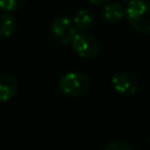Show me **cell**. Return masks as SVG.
<instances>
[{
    "label": "cell",
    "mask_w": 150,
    "mask_h": 150,
    "mask_svg": "<svg viewBox=\"0 0 150 150\" xmlns=\"http://www.w3.org/2000/svg\"><path fill=\"white\" fill-rule=\"evenodd\" d=\"M15 27H16V22L11 13L4 12L0 14V36L2 38L11 36L15 30Z\"/></svg>",
    "instance_id": "9"
},
{
    "label": "cell",
    "mask_w": 150,
    "mask_h": 150,
    "mask_svg": "<svg viewBox=\"0 0 150 150\" xmlns=\"http://www.w3.org/2000/svg\"><path fill=\"white\" fill-rule=\"evenodd\" d=\"M71 49L80 57L83 59H93L95 57L101 49L100 42L97 39L87 33H77L75 38L70 42Z\"/></svg>",
    "instance_id": "3"
},
{
    "label": "cell",
    "mask_w": 150,
    "mask_h": 150,
    "mask_svg": "<svg viewBox=\"0 0 150 150\" xmlns=\"http://www.w3.org/2000/svg\"><path fill=\"white\" fill-rule=\"evenodd\" d=\"M111 86L121 95L131 96L138 91L139 81L138 79L128 71H117L111 77Z\"/></svg>",
    "instance_id": "5"
},
{
    "label": "cell",
    "mask_w": 150,
    "mask_h": 150,
    "mask_svg": "<svg viewBox=\"0 0 150 150\" xmlns=\"http://www.w3.org/2000/svg\"><path fill=\"white\" fill-rule=\"evenodd\" d=\"M59 90L69 97H79L88 93L90 88V79L81 71H68L59 79Z\"/></svg>",
    "instance_id": "2"
},
{
    "label": "cell",
    "mask_w": 150,
    "mask_h": 150,
    "mask_svg": "<svg viewBox=\"0 0 150 150\" xmlns=\"http://www.w3.org/2000/svg\"><path fill=\"white\" fill-rule=\"evenodd\" d=\"M26 0H0V9L7 13L18 11L25 5Z\"/></svg>",
    "instance_id": "10"
},
{
    "label": "cell",
    "mask_w": 150,
    "mask_h": 150,
    "mask_svg": "<svg viewBox=\"0 0 150 150\" xmlns=\"http://www.w3.org/2000/svg\"><path fill=\"white\" fill-rule=\"evenodd\" d=\"M73 23L79 33H86L94 26L95 14L88 8H82L77 11L75 16L73 18Z\"/></svg>",
    "instance_id": "7"
},
{
    "label": "cell",
    "mask_w": 150,
    "mask_h": 150,
    "mask_svg": "<svg viewBox=\"0 0 150 150\" xmlns=\"http://www.w3.org/2000/svg\"><path fill=\"white\" fill-rule=\"evenodd\" d=\"M18 88H19L18 80L13 74H9V73L1 74L0 75V103L12 100L15 96Z\"/></svg>",
    "instance_id": "6"
},
{
    "label": "cell",
    "mask_w": 150,
    "mask_h": 150,
    "mask_svg": "<svg viewBox=\"0 0 150 150\" xmlns=\"http://www.w3.org/2000/svg\"><path fill=\"white\" fill-rule=\"evenodd\" d=\"M105 150H132V149L127 142L121 139H115V141H111L105 146Z\"/></svg>",
    "instance_id": "11"
},
{
    "label": "cell",
    "mask_w": 150,
    "mask_h": 150,
    "mask_svg": "<svg viewBox=\"0 0 150 150\" xmlns=\"http://www.w3.org/2000/svg\"><path fill=\"white\" fill-rule=\"evenodd\" d=\"M125 14L124 7L118 2H109L107 4L101 12L103 20L108 23H117L120 22Z\"/></svg>",
    "instance_id": "8"
},
{
    "label": "cell",
    "mask_w": 150,
    "mask_h": 150,
    "mask_svg": "<svg viewBox=\"0 0 150 150\" xmlns=\"http://www.w3.org/2000/svg\"><path fill=\"white\" fill-rule=\"evenodd\" d=\"M73 20L67 16H57L53 20L50 25V34L57 42L62 45H68L77 34Z\"/></svg>",
    "instance_id": "4"
},
{
    "label": "cell",
    "mask_w": 150,
    "mask_h": 150,
    "mask_svg": "<svg viewBox=\"0 0 150 150\" xmlns=\"http://www.w3.org/2000/svg\"><path fill=\"white\" fill-rule=\"evenodd\" d=\"M91 4H94V5H102V4H105V2H108V0H89Z\"/></svg>",
    "instance_id": "12"
},
{
    "label": "cell",
    "mask_w": 150,
    "mask_h": 150,
    "mask_svg": "<svg viewBox=\"0 0 150 150\" xmlns=\"http://www.w3.org/2000/svg\"><path fill=\"white\" fill-rule=\"evenodd\" d=\"M123 1H128V2H129V1H131V0H123Z\"/></svg>",
    "instance_id": "13"
},
{
    "label": "cell",
    "mask_w": 150,
    "mask_h": 150,
    "mask_svg": "<svg viewBox=\"0 0 150 150\" xmlns=\"http://www.w3.org/2000/svg\"><path fill=\"white\" fill-rule=\"evenodd\" d=\"M124 9V16L136 32L139 34L150 33V1L131 0Z\"/></svg>",
    "instance_id": "1"
}]
</instances>
